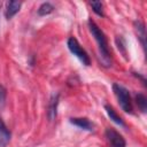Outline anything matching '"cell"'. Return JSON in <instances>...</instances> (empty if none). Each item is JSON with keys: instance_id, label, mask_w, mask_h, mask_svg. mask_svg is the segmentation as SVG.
I'll list each match as a JSON object with an SVG mask.
<instances>
[{"instance_id": "obj_1", "label": "cell", "mask_w": 147, "mask_h": 147, "mask_svg": "<svg viewBox=\"0 0 147 147\" xmlns=\"http://www.w3.org/2000/svg\"><path fill=\"white\" fill-rule=\"evenodd\" d=\"M88 29H90V32L93 36L94 40L98 44L100 62L106 68L110 67L111 65V57H110V52H109V47H108V41H107L106 34L103 33V31L98 26V24L93 20H88Z\"/></svg>"}, {"instance_id": "obj_2", "label": "cell", "mask_w": 147, "mask_h": 147, "mask_svg": "<svg viewBox=\"0 0 147 147\" xmlns=\"http://www.w3.org/2000/svg\"><path fill=\"white\" fill-rule=\"evenodd\" d=\"M113 92L115 96L117 98V101L121 106V108L129 114H132L133 111V105H132V99L130 95V92L122 85L114 83L113 84Z\"/></svg>"}, {"instance_id": "obj_3", "label": "cell", "mask_w": 147, "mask_h": 147, "mask_svg": "<svg viewBox=\"0 0 147 147\" xmlns=\"http://www.w3.org/2000/svg\"><path fill=\"white\" fill-rule=\"evenodd\" d=\"M67 46L69 48V51L71 52L72 55H75L84 65L88 67L91 64V59L90 55L87 54V52L80 46V44L78 42V40L75 37H70L67 41Z\"/></svg>"}, {"instance_id": "obj_4", "label": "cell", "mask_w": 147, "mask_h": 147, "mask_svg": "<svg viewBox=\"0 0 147 147\" xmlns=\"http://www.w3.org/2000/svg\"><path fill=\"white\" fill-rule=\"evenodd\" d=\"M105 134H106V138H107L110 147H125L126 146L125 139L115 129L107 127L106 131H105Z\"/></svg>"}, {"instance_id": "obj_5", "label": "cell", "mask_w": 147, "mask_h": 147, "mask_svg": "<svg viewBox=\"0 0 147 147\" xmlns=\"http://www.w3.org/2000/svg\"><path fill=\"white\" fill-rule=\"evenodd\" d=\"M69 122L72 125H75L82 130H85V131H93L94 130V124L85 117H71L69 119Z\"/></svg>"}, {"instance_id": "obj_6", "label": "cell", "mask_w": 147, "mask_h": 147, "mask_svg": "<svg viewBox=\"0 0 147 147\" xmlns=\"http://www.w3.org/2000/svg\"><path fill=\"white\" fill-rule=\"evenodd\" d=\"M57 106H59V94L54 93L48 102V110H47V116L49 118V121H53L56 117L57 114Z\"/></svg>"}, {"instance_id": "obj_7", "label": "cell", "mask_w": 147, "mask_h": 147, "mask_svg": "<svg viewBox=\"0 0 147 147\" xmlns=\"http://www.w3.org/2000/svg\"><path fill=\"white\" fill-rule=\"evenodd\" d=\"M10 138H11L10 130L7 127L5 122L0 118V147H6L10 141Z\"/></svg>"}, {"instance_id": "obj_8", "label": "cell", "mask_w": 147, "mask_h": 147, "mask_svg": "<svg viewBox=\"0 0 147 147\" xmlns=\"http://www.w3.org/2000/svg\"><path fill=\"white\" fill-rule=\"evenodd\" d=\"M21 6H22V2H21V1H14V0L8 1V2L6 3V10H5L6 17H7L8 20H10L13 16H15V15L18 13Z\"/></svg>"}, {"instance_id": "obj_9", "label": "cell", "mask_w": 147, "mask_h": 147, "mask_svg": "<svg viewBox=\"0 0 147 147\" xmlns=\"http://www.w3.org/2000/svg\"><path fill=\"white\" fill-rule=\"evenodd\" d=\"M134 29L137 31V34H138V39L140 40L141 42V46L144 48V52L146 51V28H145V24L142 21H136L134 22Z\"/></svg>"}, {"instance_id": "obj_10", "label": "cell", "mask_w": 147, "mask_h": 147, "mask_svg": "<svg viewBox=\"0 0 147 147\" xmlns=\"http://www.w3.org/2000/svg\"><path fill=\"white\" fill-rule=\"evenodd\" d=\"M105 110H106L107 115L109 116V118H110L114 123L118 124L119 126H125V123H124L123 118L116 113V110H115L110 105H105Z\"/></svg>"}, {"instance_id": "obj_11", "label": "cell", "mask_w": 147, "mask_h": 147, "mask_svg": "<svg viewBox=\"0 0 147 147\" xmlns=\"http://www.w3.org/2000/svg\"><path fill=\"white\" fill-rule=\"evenodd\" d=\"M136 103L138 108L140 109L141 113H146L147 110V98L142 93H137L136 94Z\"/></svg>"}, {"instance_id": "obj_12", "label": "cell", "mask_w": 147, "mask_h": 147, "mask_svg": "<svg viewBox=\"0 0 147 147\" xmlns=\"http://www.w3.org/2000/svg\"><path fill=\"white\" fill-rule=\"evenodd\" d=\"M54 10V6L51 2H42L38 8V15L39 16H46L51 14Z\"/></svg>"}, {"instance_id": "obj_13", "label": "cell", "mask_w": 147, "mask_h": 147, "mask_svg": "<svg viewBox=\"0 0 147 147\" xmlns=\"http://www.w3.org/2000/svg\"><path fill=\"white\" fill-rule=\"evenodd\" d=\"M90 5H91L93 11H94L96 15H99V16H101V17L105 16V14H103V5H102L101 1H92Z\"/></svg>"}, {"instance_id": "obj_14", "label": "cell", "mask_w": 147, "mask_h": 147, "mask_svg": "<svg viewBox=\"0 0 147 147\" xmlns=\"http://www.w3.org/2000/svg\"><path fill=\"white\" fill-rule=\"evenodd\" d=\"M116 44H117L118 51L123 54V56H126V46H125V41H124V39H123L122 36H117V38H116Z\"/></svg>"}, {"instance_id": "obj_15", "label": "cell", "mask_w": 147, "mask_h": 147, "mask_svg": "<svg viewBox=\"0 0 147 147\" xmlns=\"http://www.w3.org/2000/svg\"><path fill=\"white\" fill-rule=\"evenodd\" d=\"M6 96H7V91H6V88H5L2 85H0V108L3 107L5 101H6Z\"/></svg>"}]
</instances>
